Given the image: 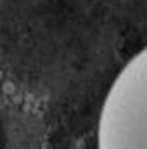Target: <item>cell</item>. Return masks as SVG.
Here are the masks:
<instances>
[{
  "label": "cell",
  "mask_w": 147,
  "mask_h": 149,
  "mask_svg": "<svg viewBox=\"0 0 147 149\" xmlns=\"http://www.w3.org/2000/svg\"><path fill=\"white\" fill-rule=\"evenodd\" d=\"M99 149H147V47L119 71L104 101Z\"/></svg>",
  "instance_id": "6da1fadb"
},
{
  "label": "cell",
  "mask_w": 147,
  "mask_h": 149,
  "mask_svg": "<svg viewBox=\"0 0 147 149\" xmlns=\"http://www.w3.org/2000/svg\"><path fill=\"white\" fill-rule=\"evenodd\" d=\"M0 80H2V71H0Z\"/></svg>",
  "instance_id": "7a4b0ae2"
}]
</instances>
